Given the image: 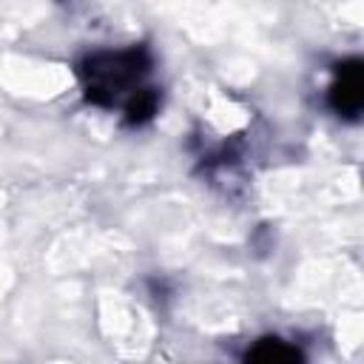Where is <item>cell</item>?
Here are the masks:
<instances>
[{
    "mask_svg": "<svg viewBox=\"0 0 364 364\" xmlns=\"http://www.w3.org/2000/svg\"><path fill=\"white\" fill-rule=\"evenodd\" d=\"M154 68V57L145 46L125 48H102L91 51L77 63V77L82 94L97 108L125 105L131 94H136Z\"/></svg>",
    "mask_w": 364,
    "mask_h": 364,
    "instance_id": "obj_1",
    "label": "cell"
},
{
    "mask_svg": "<svg viewBox=\"0 0 364 364\" xmlns=\"http://www.w3.org/2000/svg\"><path fill=\"white\" fill-rule=\"evenodd\" d=\"M327 105L341 119L355 122L361 117V108H364V63H361V57H347L333 65Z\"/></svg>",
    "mask_w": 364,
    "mask_h": 364,
    "instance_id": "obj_2",
    "label": "cell"
},
{
    "mask_svg": "<svg viewBox=\"0 0 364 364\" xmlns=\"http://www.w3.org/2000/svg\"><path fill=\"white\" fill-rule=\"evenodd\" d=\"M245 361H304V353L293 341H284L279 336H264L245 350Z\"/></svg>",
    "mask_w": 364,
    "mask_h": 364,
    "instance_id": "obj_3",
    "label": "cell"
},
{
    "mask_svg": "<svg viewBox=\"0 0 364 364\" xmlns=\"http://www.w3.org/2000/svg\"><path fill=\"white\" fill-rule=\"evenodd\" d=\"M122 108H125V125L139 128V125H145V122H151L156 117V111H159V91L151 88V85H142L136 94H131L125 100Z\"/></svg>",
    "mask_w": 364,
    "mask_h": 364,
    "instance_id": "obj_4",
    "label": "cell"
}]
</instances>
